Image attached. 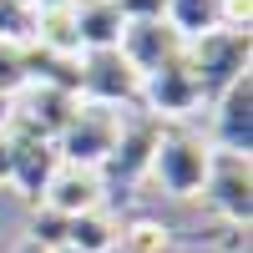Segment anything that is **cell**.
Wrapping results in <instances>:
<instances>
[{"label": "cell", "instance_id": "1", "mask_svg": "<svg viewBox=\"0 0 253 253\" xmlns=\"http://www.w3.org/2000/svg\"><path fill=\"white\" fill-rule=\"evenodd\" d=\"M182 61L193 71L203 101H213L248 71V31H208L182 46Z\"/></svg>", "mask_w": 253, "mask_h": 253}, {"label": "cell", "instance_id": "2", "mask_svg": "<svg viewBox=\"0 0 253 253\" xmlns=\"http://www.w3.org/2000/svg\"><path fill=\"white\" fill-rule=\"evenodd\" d=\"M122 132V107H101V101H76L71 122L56 132V152L61 162H76V167H107L112 147Z\"/></svg>", "mask_w": 253, "mask_h": 253}, {"label": "cell", "instance_id": "3", "mask_svg": "<svg viewBox=\"0 0 253 253\" xmlns=\"http://www.w3.org/2000/svg\"><path fill=\"white\" fill-rule=\"evenodd\" d=\"M208 157H213V147L193 132H167L152 147V162H147V172L162 182V193L172 198H198L203 193V177H208Z\"/></svg>", "mask_w": 253, "mask_h": 253}, {"label": "cell", "instance_id": "4", "mask_svg": "<svg viewBox=\"0 0 253 253\" xmlns=\"http://www.w3.org/2000/svg\"><path fill=\"white\" fill-rule=\"evenodd\" d=\"M203 198L228 223L248 228V218H253V167H248V157L213 152L208 157V177H203Z\"/></svg>", "mask_w": 253, "mask_h": 253}, {"label": "cell", "instance_id": "5", "mask_svg": "<svg viewBox=\"0 0 253 253\" xmlns=\"http://www.w3.org/2000/svg\"><path fill=\"white\" fill-rule=\"evenodd\" d=\"M142 91V76L122 61V51H81V81H76V96L81 101H101V107H126L137 101Z\"/></svg>", "mask_w": 253, "mask_h": 253}, {"label": "cell", "instance_id": "6", "mask_svg": "<svg viewBox=\"0 0 253 253\" xmlns=\"http://www.w3.org/2000/svg\"><path fill=\"white\" fill-rule=\"evenodd\" d=\"M213 107V152H233L248 157L253 152V71H243L223 96L208 101Z\"/></svg>", "mask_w": 253, "mask_h": 253}, {"label": "cell", "instance_id": "7", "mask_svg": "<svg viewBox=\"0 0 253 253\" xmlns=\"http://www.w3.org/2000/svg\"><path fill=\"white\" fill-rule=\"evenodd\" d=\"M137 101H147V117L172 122V117H193L203 107V91H198L193 71H187V61L177 56V61H167V66H157L152 76H142Z\"/></svg>", "mask_w": 253, "mask_h": 253}, {"label": "cell", "instance_id": "8", "mask_svg": "<svg viewBox=\"0 0 253 253\" xmlns=\"http://www.w3.org/2000/svg\"><path fill=\"white\" fill-rule=\"evenodd\" d=\"M182 46L187 41L167 26V20H122V36H117V51H122V61L137 76H152L157 66L177 61Z\"/></svg>", "mask_w": 253, "mask_h": 253}, {"label": "cell", "instance_id": "9", "mask_svg": "<svg viewBox=\"0 0 253 253\" xmlns=\"http://www.w3.org/2000/svg\"><path fill=\"white\" fill-rule=\"evenodd\" d=\"M101 198H107V177L96 172V167H76V162H61L46 193H41V208H51V213L61 218H81L91 213V208H101Z\"/></svg>", "mask_w": 253, "mask_h": 253}, {"label": "cell", "instance_id": "10", "mask_svg": "<svg viewBox=\"0 0 253 253\" xmlns=\"http://www.w3.org/2000/svg\"><path fill=\"white\" fill-rule=\"evenodd\" d=\"M162 137V122L157 117H122V132H117V147L107 167H101V177H117V182H137L147 177V162H152V147Z\"/></svg>", "mask_w": 253, "mask_h": 253}, {"label": "cell", "instance_id": "11", "mask_svg": "<svg viewBox=\"0 0 253 253\" xmlns=\"http://www.w3.org/2000/svg\"><path fill=\"white\" fill-rule=\"evenodd\" d=\"M10 147H15V157H10V187H20V198H41L46 182H51V172L61 167L56 142L26 132V126H10Z\"/></svg>", "mask_w": 253, "mask_h": 253}, {"label": "cell", "instance_id": "12", "mask_svg": "<svg viewBox=\"0 0 253 253\" xmlns=\"http://www.w3.org/2000/svg\"><path fill=\"white\" fill-rule=\"evenodd\" d=\"M71 26L81 51H112L122 36V10L117 0H71Z\"/></svg>", "mask_w": 253, "mask_h": 253}, {"label": "cell", "instance_id": "13", "mask_svg": "<svg viewBox=\"0 0 253 253\" xmlns=\"http://www.w3.org/2000/svg\"><path fill=\"white\" fill-rule=\"evenodd\" d=\"M117 228H122V223L107 218V208H91V213H81V218L66 223V243H71L76 253H107V248L117 243Z\"/></svg>", "mask_w": 253, "mask_h": 253}, {"label": "cell", "instance_id": "14", "mask_svg": "<svg viewBox=\"0 0 253 253\" xmlns=\"http://www.w3.org/2000/svg\"><path fill=\"white\" fill-rule=\"evenodd\" d=\"M162 20H167L182 41H198V36H208V31H218V0H167Z\"/></svg>", "mask_w": 253, "mask_h": 253}, {"label": "cell", "instance_id": "15", "mask_svg": "<svg viewBox=\"0 0 253 253\" xmlns=\"http://www.w3.org/2000/svg\"><path fill=\"white\" fill-rule=\"evenodd\" d=\"M117 248L122 253H172V228L157 218H137V223L117 228Z\"/></svg>", "mask_w": 253, "mask_h": 253}, {"label": "cell", "instance_id": "16", "mask_svg": "<svg viewBox=\"0 0 253 253\" xmlns=\"http://www.w3.org/2000/svg\"><path fill=\"white\" fill-rule=\"evenodd\" d=\"M31 86V76H26V46H10V41H0V96H20Z\"/></svg>", "mask_w": 253, "mask_h": 253}, {"label": "cell", "instance_id": "17", "mask_svg": "<svg viewBox=\"0 0 253 253\" xmlns=\"http://www.w3.org/2000/svg\"><path fill=\"white\" fill-rule=\"evenodd\" d=\"M66 223L71 218H61V213H51V208H41V213L31 218V243H41V248H46V253H56L61 243H66Z\"/></svg>", "mask_w": 253, "mask_h": 253}, {"label": "cell", "instance_id": "18", "mask_svg": "<svg viewBox=\"0 0 253 253\" xmlns=\"http://www.w3.org/2000/svg\"><path fill=\"white\" fill-rule=\"evenodd\" d=\"M117 10H122V20H162L167 0H117Z\"/></svg>", "mask_w": 253, "mask_h": 253}, {"label": "cell", "instance_id": "19", "mask_svg": "<svg viewBox=\"0 0 253 253\" xmlns=\"http://www.w3.org/2000/svg\"><path fill=\"white\" fill-rule=\"evenodd\" d=\"M10 157H15V147H10V126H0V187H10Z\"/></svg>", "mask_w": 253, "mask_h": 253}, {"label": "cell", "instance_id": "20", "mask_svg": "<svg viewBox=\"0 0 253 253\" xmlns=\"http://www.w3.org/2000/svg\"><path fill=\"white\" fill-rule=\"evenodd\" d=\"M15 253H46V248H41V243H31V238H20V243H15Z\"/></svg>", "mask_w": 253, "mask_h": 253}, {"label": "cell", "instance_id": "21", "mask_svg": "<svg viewBox=\"0 0 253 253\" xmlns=\"http://www.w3.org/2000/svg\"><path fill=\"white\" fill-rule=\"evenodd\" d=\"M15 5H20V10H36V5H41V0H15Z\"/></svg>", "mask_w": 253, "mask_h": 253}, {"label": "cell", "instance_id": "22", "mask_svg": "<svg viewBox=\"0 0 253 253\" xmlns=\"http://www.w3.org/2000/svg\"><path fill=\"white\" fill-rule=\"evenodd\" d=\"M56 253H76V248H71V243H61V248H56Z\"/></svg>", "mask_w": 253, "mask_h": 253}, {"label": "cell", "instance_id": "23", "mask_svg": "<svg viewBox=\"0 0 253 253\" xmlns=\"http://www.w3.org/2000/svg\"><path fill=\"white\" fill-rule=\"evenodd\" d=\"M107 253H122V248H117V243H112V248H107Z\"/></svg>", "mask_w": 253, "mask_h": 253}]
</instances>
